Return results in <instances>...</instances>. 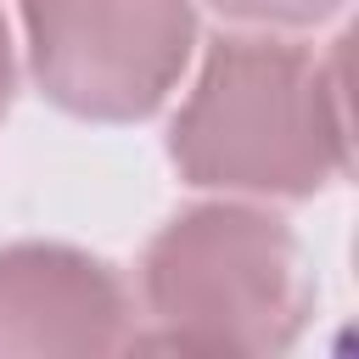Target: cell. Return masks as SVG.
Listing matches in <instances>:
<instances>
[{
    "label": "cell",
    "mask_w": 359,
    "mask_h": 359,
    "mask_svg": "<svg viewBox=\"0 0 359 359\" xmlns=\"http://www.w3.org/2000/svg\"><path fill=\"white\" fill-rule=\"evenodd\" d=\"M168 163L196 191L314 196L348 174L342 50L314 56L280 34H224L168 129Z\"/></svg>",
    "instance_id": "cell-1"
},
{
    "label": "cell",
    "mask_w": 359,
    "mask_h": 359,
    "mask_svg": "<svg viewBox=\"0 0 359 359\" xmlns=\"http://www.w3.org/2000/svg\"><path fill=\"white\" fill-rule=\"evenodd\" d=\"M151 331L129 348L180 353H286L314 309V286L286 219L252 202H196L174 213L140 258Z\"/></svg>",
    "instance_id": "cell-2"
},
{
    "label": "cell",
    "mask_w": 359,
    "mask_h": 359,
    "mask_svg": "<svg viewBox=\"0 0 359 359\" xmlns=\"http://www.w3.org/2000/svg\"><path fill=\"white\" fill-rule=\"evenodd\" d=\"M208 6L230 22H241V28H269V34L314 28V22L342 11V0H208Z\"/></svg>",
    "instance_id": "cell-5"
},
{
    "label": "cell",
    "mask_w": 359,
    "mask_h": 359,
    "mask_svg": "<svg viewBox=\"0 0 359 359\" xmlns=\"http://www.w3.org/2000/svg\"><path fill=\"white\" fill-rule=\"evenodd\" d=\"M135 337L112 264L67 241L0 247V359H90Z\"/></svg>",
    "instance_id": "cell-4"
},
{
    "label": "cell",
    "mask_w": 359,
    "mask_h": 359,
    "mask_svg": "<svg viewBox=\"0 0 359 359\" xmlns=\"http://www.w3.org/2000/svg\"><path fill=\"white\" fill-rule=\"evenodd\" d=\"M11 84H17V56H11V28H6V11H0V118L11 107Z\"/></svg>",
    "instance_id": "cell-6"
},
{
    "label": "cell",
    "mask_w": 359,
    "mask_h": 359,
    "mask_svg": "<svg viewBox=\"0 0 359 359\" xmlns=\"http://www.w3.org/2000/svg\"><path fill=\"white\" fill-rule=\"evenodd\" d=\"M28 73L90 123L151 118L191 67L196 0H17Z\"/></svg>",
    "instance_id": "cell-3"
}]
</instances>
